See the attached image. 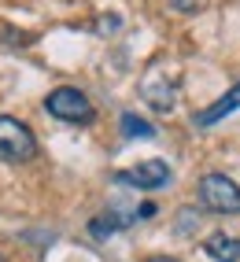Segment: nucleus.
<instances>
[{"instance_id":"7ed1b4c3","label":"nucleus","mask_w":240,"mask_h":262,"mask_svg":"<svg viewBox=\"0 0 240 262\" xmlns=\"http://www.w3.org/2000/svg\"><path fill=\"white\" fill-rule=\"evenodd\" d=\"M200 203L214 214H240V188L226 173H207L200 181Z\"/></svg>"},{"instance_id":"f257e3e1","label":"nucleus","mask_w":240,"mask_h":262,"mask_svg":"<svg viewBox=\"0 0 240 262\" xmlns=\"http://www.w3.org/2000/svg\"><path fill=\"white\" fill-rule=\"evenodd\" d=\"M37 155V137L30 133L26 122L0 115V159L4 163H30Z\"/></svg>"},{"instance_id":"1a4fd4ad","label":"nucleus","mask_w":240,"mask_h":262,"mask_svg":"<svg viewBox=\"0 0 240 262\" xmlns=\"http://www.w3.org/2000/svg\"><path fill=\"white\" fill-rule=\"evenodd\" d=\"M148 262H178V258H170V255H156V258H148Z\"/></svg>"},{"instance_id":"0eeeda50","label":"nucleus","mask_w":240,"mask_h":262,"mask_svg":"<svg viewBox=\"0 0 240 262\" xmlns=\"http://www.w3.org/2000/svg\"><path fill=\"white\" fill-rule=\"evenodd\" d=\"M118 126H122V133L129 137V141H151V137H156V126H151L148 118L133 115V111H126V115H122V122H118Z\"/></svg>"},{"instance_id":"f03ea898","label":"nucleus","mask_w":240,"mask_h":262,"mask_svg":"<svg viewBox=\"0 0 240 262\" xmlns=\"http://www.w3.org/2000/svg\"><path fill=\"white\" fill-rule=\"evenodd\" d=\"M45 107H48V115L59 118V122H81V126H85V122L96 118L89 96H85L81 89H74V85H59V89H52L45 96Z\"/></svg>"},{"instance_id":"9d476101","label":"nucleus","mask_w":240,"mask_h":262,"mask_svg":"<svg viewBox=\"0 0 240 262\" xmlns=\"http://www.w3.org/2000/svg\"><path fill=\"white\" fill-rule=\"evenodd\" d=\"M0 262H4V258H0Z\"/></svg>"},{"instance_id":"39448f33","label":"nucleus","mask_w":240,"mask_h":262,"mask_svg":"<svg viewBox=\"0 0 240 262\" xmlns=\"http://www.w3.org/2000/svg\"><path fill=\"white\" fill-rule=\"evenodd\" d=\"M240 107V85H233V89L226 93V96H222L218 103H211V107H203L192 122H196V126H214V122H222V118H226V115H233Z\"/></svg>"},{"instance_id":"423d86ee","label":"nucleus","mask_w":240,"mask_h":262,"mask_svg":"<svg viewBox=\"0 0 240 262\" xmlns=\"http://www.w3.org/2000/svg\"><path fill=\"white\" fill-rule=\"evenodd\" d=\"M203 248H207V255L214 262H240V240L229 233H211Z\"/></svg>"},{"instance_id":"20e7f679","label":"nucleus","mask_w":240,"mask_h":262,"mask_svg":"<svg viewBox=\"0 0 240 262\" xmlns=\"http://www.w3.org/2000/svg\"><path fill=\"white\" fill-rule=\"evenodd\" d=\"M170 178H174V173H170V166L163 159H144V163H137L133 170H118L115 173L118 185H137V188H144V192L163 188Z\"/></svg>"},{"instance_id":"6e6552de","label":"nucleus","mask_w":240,"mask_h":262,"mask_svg":"<svg viewBox=\"0 0 240 262\" xmlns=\"http://www.w3.org/2000/svg\"><path fill=\"white\" fill-rule=\"evenodd\" d=\"M133 218H118V211H107V214H100L89 229H93V236H111L115 229H122V225H129Z\"/></svg>"}]
</instances>
